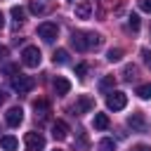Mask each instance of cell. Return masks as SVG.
<instances>
[{
  "instance_id": "obj_1",
  "label": "cell",
  "mask_w": 151,
  "mask_h": 151,
  "mask_svg": "<svg viewBox=\"0 0 151 151\" xmlns=\"http://www.w3.org/2000/svg\"><path fill=\"white\" fill-rule=\"evenodd\" d=\"M40 59H42V54H40V50H38L35 45L24 47V52H21V61H24V66L35 68V66H40Z\"/></svg>"
},
{
  "instance_id": "obj_2",
  "label": "cell",
  "mask_w": 151,
  "mask_h": 151,
  "mask_svg": "<svg viewBox=\"0 0 151 151\" xmlns=\"http://www.w3.org/2000/svg\"><path fill=\"white\" fill-rule=\"evenodd\" d=\"M12 87H14L19 94H26V92H31V90L35 87V78H33V76H24V73H19V76L12 78Z\"/></svg>"
},
{
  "instance_id": "obj_3",
  "label": "cell",
  "mask_w": 151,
  "mask_h": 151,
  "mask_svg": "<svg viewBox=\"0 0 151 151\" xmlns=\"http://www.w3.org/2000/svg\"><path fill=\"white\" fill-rule=\"evenodd\" d=\"M125 104H127V94H125V92L111 90V92L106 94V106H109L111 111H120V109H125Z\"/></svg>"
},
{
  "instance_id": "obj_4",
  "label": "cell",
  "mask_w": 151,
  "mask_h": 151,
  "mask_svg": "<svg viewBox=\"0 0 151 151\" xmlns=\"http://www.w3.org/2000/svg\"><path fill=\"white\" fill-rule=\"evenodd\" d=\"M24 144H26V151H42L45 149V137L40 132H26Z\"/></svg>"
},
{
  "instance_id": "obj_5",
  "label": "cell",
  "mask_w": 151,
  "mask_h": 151,
  "mask_svg": "<svg viewBox=\"0 0 151 151\" xmlns=\"http://www.w3.org/2000/svg\"><path fill=\"white\" fill-rule=\"evenodd\" d=\"M38 35H40L45 42H54V40H57V35H59V26H57V24L45 21V24H40V26H38Z\"/></svg>"
},
{
  "instance_id": "obj_6",
  "label": "cell",
  "mask_w": 151,
  "mask_h": 151,
  "mask_svg": "<svg viewBox=\"0 0 151 151\" xmlns=\"http://www.w3.org/2000/svg\"><path fill=\"white\" fill-rule=\"evenodd\" d=\"M92 106H94V101L87 97V94H80L78 97V101L73 104V116H83V113H87V111H92Z\"/></svg>"
},
{
  "instance_id": "obj_7",
  "label": "cell",
  "mask_w": 151,
  "mask_h": 151,
  "mask_svg": "<svg viewBox=\"0 0 151 151\" xmlns=\"http://www.w3.org/2000/svg\"><path fill=\"white\" fill-rule=\"evenodd\" d=\"M5 120H7L9 127H19L21 120H24V109H21V106H12V109L5 113Z\"/></svg>"
},
{
  "instance_id": "obj_8",
  "label": "cell",
  "mask_w": 151,
  "mask_h": 151,
  "mask_svg": "<svg viewBox=\"0 0 151 151\" xmlns=\"http://www.w3.org/2000/svg\"><path fill=\"white\" fill-rule=\"evenodd\" d=\"M127 125L132 127V132H146V118H144V113L134 111L132 116H127Z\"/></svg>"
},
{
  "instance_id": "obj_9",
  "label": "cell",
  "mask_w": 151,
  "mask_h": 151,
  "mask_svg": "<svg viewBox=\"0 0 151 151\" xmlns=\"http://www.w3.org/2000/svg\"><path fill=\"white\" fill-rule=\"evenodd\" d=\"M68 132H71V130H68V123H66V120H54V123H52V137H54V139L64 142V139L68 137Z\"/></svg>"
},
{
  "instance_id": "obj_10",
  "label": "cell",
  "mask_w": 151,
  "mask_h": 151,
  "mask_svg": "<svg viewBox=\"0 0 151 151\" xmlns=\"http://www.w3.org/2000/svg\"><path fill=\"white\" fill-rule=\"evenodd\" d=\"M92 14V2L90 0H80L76 5V19H90Z\"/></svg>"
},
{
  "instance_id": "obj_11",
  "label": "cell",
  "mask_w": 151,
  "mask_h": 151,
  "mask_svg": "<svg viewBox=\"0 0 151 151\" xmlns=\"http://www.w3.org/2000/svg\"><path fill=\"white\" fill-rule=\"evenodd\" d=\"M52 85H54V92H57V97H64V94H68V90H71V83H68L64 76H57Z\"/></svg>"
},
{
  "instance_id": "obj_12",
  "label": "cell",
  "mask_w": 151,
  "mask_h": 151,
  "mask_svg": "<svg viewBox=\"0 0 151 151\" xmlns=\"http://www.w3.org/2000/svg\"><path fill=\"white\" fill-rule=\"evenodd\" d=\"M71 42H73V47H76V50H80V52H85V50H87V35H85V33H80V31H76V33L71 35Z\"/></svg>"
},
{
  "instance_id": "obj_13",
  "label": "cell",
  "mask_w": 151,
  "mask_h": 151,
  "mask_svg": "<svg viewBox=\"0 0 151 151\" xmlns=\"http://www.w3.org/2000/svg\"><path fill=\"white\" fill-rule=\"evenodd\" d=\"M17 146H19V142H17L14 134H2V137H0V149H5V151H17Z\"/></svg>"
},
{
  "instance_id": "obj_14",
  "label": "cell",
  "mask_w": 151,
  "mask_h": 151,
  "mask_svg": "<svg viewBox=\"0 0 151 151\" xmlns=\"http://www.w3.org/2000/svg\"><path fill=\"white\" fill-rule=\"evenodd\" d=\"M85 35H87V50H97V47H101L104 38H101L99 33H85Z\"/></svg>"
},
{
  "instance_id": "obj_15",
  "label": "cell",
  "mask_w": 151,
  "mask_h": 151,
  "mask_svg": "<svg viewBox=\"0 0 151 151\" xmlns=\"http://www.w3.org/2000/svg\"><path fill=\"white\" fill-rule=\"evenodd\" d=\"M109 127V116L106 113H94V130H106Z\"/></svg>"
},
{
  "instance_id": "obj_16",
  "label": "cell",
  "mask_w": 151,
  "mask_h": 151,
  "mask_svg": "<svg viewBox=\"0 0 151 151\" xmlns=\"http://www.w3.org/2000/svg\"><path fill=\"white\" fill-rule=\"evenodd\" d=\"M33 109H35V118H38V116H40V118H45V116H47L50 104H47L45 99H40V101H35V104H33Z\"/></svg>"
},
{
  "instance_id": "obj_17",
  "label": "cell",
  "mask_w": 151,
  "mask_h": 151,
  "mask_svg": "<svg viewBox=\"0 0 151 151\" xmlns=\"http://www.w3.org/2000/svg\"><path fill=\"white\" fill-rule=\"evenodd\" d=\"M134 78H137V66H134V64H127V66L123 68V80L130 83V80H134Z\"/></svg>"
},
{
  "instance_id": "obj_18",
  "label": "cell",
  "mask_w": 151,
  "mask_h": 151,
  "mask_svg": "<svg viewBox=\"0 0 151 151\" xmlns=\"http://www.w3.org/2000/svg\"><path fill=\"white\" fill-rule=\"evenodd\" d=\"M137 97H139V99H151V83L139 85V87H137Z\"/></svg>"
},
{
  "instance_id": "obj_19",
  "label": "cell",
  "mask_w": 151,
  "mask_h": 151,
  "mask_svg": "<svg viewBox=\"0 0 151 151\" xmlns=\"http://www.w3.org/2000/svg\"><path fill=\"white\" fill-rule=\"evenodd\" d=\"M52 59H54V64H66V61H68V52H66V50H57V52L52 54Z\"/></svg>"
},
{
  "instance_id": "obj_20",
  "label": "cell",
  "mask_w": 151,
  "mask_h": 151,
  "mask_svg": "<svg viewBox=\"0 0 151 151\" xmlns=\"http://www.w3.org/2000/svg\"><path fill=\"white\" fill-rule=\"evenodd\" d=\"M113 85H116V78H113V76H106V78H101L99 90H101V92H106V90H111Z\"/></svg>"
},
{
  "instance_id": "obj_21",
  "label": "cell",
  "mask_w": 151,
  "mask_h": 151,
  "mask_svg": "<svg viewBox=\"0 0 151 151\" xmlns=\"http://www.w3.org/2000/svg\"><path fill=\"white\" fill-rule=\"evenodd\" d=\"M12 17H14L17 26H21V24H24V17H26V12H24L21 7H12Z\"/></svg>"
},
{
  "instance_id": "obj_22",
  "label": "cell",
  "mask_w": 151,
  "mask_h": 151,
  "mask_svg": "<svg viewBox=\"0 0 151 151\" xmlns=\"http://www.w3.org/2000/svg\"><path fill=\"white\" fill-rule=\"evenodd\" d=\"M106 59H109L111 64H116V61H120V59H123V50H118V47H116V50H109V54H106Z\"/></svg>"
},
{
  "instance_id": "obj_23",
  "label": "cell",
  "mask_w": 151,
  "mask_h": 151,
  "mask_svg": "<svg viewBox=\"0 0 151 151\" xmlns=\"http://www.w3.org/2000/svg\"><path fill=\"white\" fill-rule=\"evenodd\" d=\"M97 149H99V151H116V142H113V139H101Z\"/></svg>"
},
{
  "instance_id": "obj_24",
  "label": "cell",
  "mask_w": 151,
  "mask_h": 151,
  "mask_svg": "<svg viewBox=\"0 0 151 151\" xmlns=\"http://www.w3.org/2000/svg\"><path fill=\"white\" fill-rule=\"evenodd\" d=\"M28 9H31L33 14H40V12H45V7H42V2H35V0H31V5H28Z\"/></svg>"
},
{
  "instance_id": "obj_25",
  "label": "cell",
  "mask_w": 151,
  "mask_h": 151,
  "mask_svg": "<svg viewBox=\"0 0 151 151\" xmlns=\"http://www.w3.org/2000/svg\"><path fill=\"white\" fill-rule=\"evenodd\" d=\"M85 73H87V64H78V66H76V76H78L80 80H85Z\"/></svg>"
},
{
  "instance_id": "obj_26",
  "label": "cell",
  "mask_w": 151,
  "mask_h": 151,
  "mask_svg": "<svg viewBox=\"0 0 151 151\" xmlns=\"http://www.w3.org/2000/svg\"><path fill=\"white\" fill-rule=\"evenodd\" d=\"M127 26H130L132 31H139V17H137V14H132V17H130V21H127Z\"/></svg>"
},
{
  "instance_id": "obj_27",
  "label": "cell",
  "mask_w": 151,
  "mask_h": 151,
  "mask_svg": "<svg viewBox=\"0 0 151 151\" xmlns=\"http://www.w3.org/2000/svg\"><path fill=\"white\" fill-rule=\"evenodd\" d=\"M137 5H139L142 12H149L151 14V0H137Z\"/></svg>"
},
{
  "instance_id": "obj_28",
  "label": "cell",
  "mask_w": 151,
  "mask_h": 151,
  "mask_svg": "<svg viewBox=\"0 0 151 151\" xmlns=\"http://www.w3.org/2000/svg\"><path fill=\"white\" fill-rule=\"evenodd\" d=\"M142 57H144V61L151 66V50H146V47H144V50H142Z\"/></svg>"
},
{
  "instance_id": "obj_29",
  "label": "cell",
  "mask_w": 151,
  "mask_h": 151,
  "mask_svg": "<svg viewBox=\"0 0 151 151\" xmlns=\"http://www.w3.org/2000/svg\"><path fill=\"white\" fill-rule=\"evenodd\" d=\"M7 54H9V50H7L5 45H0V61H5V59H7Z\"/></svg>"
},
{
  "instance_id": "obj_30",
  "label": "cell",
  "mask_w": 151,
  "mask_h": 151,
  "mask_svg": "<svg viewBox=\"0 0 151 151\" xmlns=\"http://www.w3.org/2000/svg\"><path fill=\"white\" fill-rule=\"evenodd\" d=\"M132 151H151V146H146V144H137V146H132Z\"/></svg>"
},
{
  "instance_id": "obj_31",
  "label": "cell",
  "mask_w": 151,
  "mask_h": 151,
  "mask_svg": "<svg viewBox=\"0 0 151 151\" xmlns=\"http://www.w3.org/2000/svg\"><path fill=\"white\" fill-rule=\"evenodd\" d=\"M5 101H7V92H2V90H0V106H2Z\"/></svg>"
},
{
  "instance_id": "obj_32",
  "label": "cell",
  "mask_w": 151,
  "mask_h": 151,
  "mask_svg": "<svg viewBox=\"0 0 151 151\" xmlns=\"http://www.w3.org/2000/svg\"><path fill=\"white\" fill-rule=\"evenodd\" d=\"M5 71H7V73H17V66H14V64H9V66H7Z\"/></svg>"
},
{
  "instance_id": "obj_33",
  "label": "cell",
  "mask_w": 151,
  "mask_h": 151,
  "mask_svg": "<svg viewBox=\"0 0 151 151\" xmlns=\"http://www.w3.org/2000/svg\"><path fill=\"white\" fill-rule=\"evenodd\" d=\"M2 26H5V14L0 12V28H2Z\"/></svg>"
},
{
  "instance_id": "obj_34",
  "label": "cell",
  "mask_w": 151,
  "mask_h": 151,
  "mask_svg": "<svg viewBox=\"0 0 151 151\" xmlns=\"http://www.w3.org/2000/svg\"><path fill=\"white\" fill-rule=\"evenodd\" d=\"M54 151H61V149H54Z\"/></svg>"
}]
</instances>
